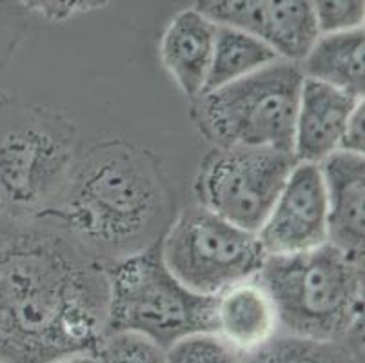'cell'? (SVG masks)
Wrapping results in <instances>:
<instances>
[{"instance_id": "cell-11", "label": "cell", "mask_w": 365, "mask_h": 363, "mask_svg": "<svg viewBox=\"0 0 365 363\" xmlns=\"http://www.w3.org/2000/svg\"><path fill=\"white\" fill-rule=\"evenodd\" d=\"M320 169L327 195V242L364 258V156L334 151Z\"/></svg>"}, {"instance_id": "cell-8", "label": "cell", "mask_w": 365, "mask_h": 363, "mask_svg": "<svg viewBox=\"0 0 365 363\" xmlns=\"http://www.w3.org/2000/svg\"><path fill=\"white\" fill-rule=\"evenodd\" d=\"M294 164L289 151L215 148L195 182L198 204L245 231L258 232Z\"/></svg>"}, {"instance_id": "cell-15", "label": "cell", "mask_w": 365, "mask_h": 363, "mask_svg": "<svg viewBox=\"0 0 365 363\" xmlns=\"http://www.w3.org/2000/svg\"><path fill=\"white\" fill-rule=\"evenodd\" d=\"M278 58L282 56L262 36L244 29L217 26L213 60L204 93L244 78Z\"/></svg>"}, {"instance_id": "cell-21", "label": "cell", "mask_w": 365, "mask_h": 363, "mask_svg": "<svg viewBox=\"0 0 365 363\" xmlns=\"http://www.w3.org/2000/svg\"><path fill=\"white\" fill-rule=\"evenodd\" d=\"M314 13L320 35L364 28L365 0H314Z\"/></svg>"}, {"instance_id": "cell-2", "label": "cell", "mask_w": 365, "mask_h": 363, "mask_svg": "<svg viewBox=\"0 0 365 363\" xmlns=\"http://www.w3.org/2000/svg\"><path fill=\"white\" fill-rule=\"evenodd\" d=\"M165 213V193L148 155L122 140L93 145L78 156L48 218L104 262L148 247Z\"/></svg>"}, {"instance_id": "cell-14", "label": "cell", "mask_w": 365, "mask_h": 363, "mask_svg": "<svg viewBox=\"0 0 365 363\" xmlns=\"http://www.w3.org/2000/svg\"><path fill=\"white\" fill-rule=\"evenodd\" d=\"M364 28L322 33L298 66L307 78L364 98Z\"/></svg>"}, {"instance_id": "cell-16", "label": "cell", "mask_w": 365, "mask_h": 363, "mask_svg": "<svg viewBox=\"0 0 365 363\" xmlns=\"http://www.w3.org/2000/svg\"><path fill=\"white\" fill-rule=\"evenodd\" d=\"M318 36L314 0H264V39L282 58L298 64Z\"/></svg>"}, {"instance_id": "cell-5", "label": "cell", "mask_w": 365, "mask_h": 363, "mask_svg": "<svg viewBox=\"0 0 365 363\" xmlns=\"http://www.w3.org/2000/svg\"><path fill=\"white\" fill-rule=\"evenodd\" d=\"M300 66L278 58L251 75L205 91L195 102V122L220 149L260 148L293 153Z\"/></svg>"}, {"instance_id": "cell-19", "label": "cell", "mask_w": 365, "mask_h": 363, "mask_svg": "<svg viewBox=\"0 0 365 363\" xmlns=\"http://www.w3.org/2000/svg\"><path fill=\"white\" fill-rule=\"evenodd\" d=\"M97 363H165V351L131 332L106 334L95 352Z\"/></svg>"}, {"instance_id": "cell-23", "label": "cell", "mask_w": 365, "mask_h": 363, "mask_svg": "<svg viewBox=\"0 0 365 363\" xmlns=\"http://www.w3.org/2000/svg\"><path fill=\"white\" fill-rule=\"evenodd\" d=\"M19 2L26 11L36 13L51 24L66 22L76 15L97 11L109 4V0H19Z\"/></svg>"}, {"instance_id": "cell-6", "label": "cell", "mask_w": 365, "mask_h": 363, "mask_svg": "<svg viewBox=\"0 0 365 363\" xmlns=\"http://www.w3.org/2000/svg\"><path fill=\"white\" fill-rule=\"evenodd\" d=\"M78 158L73 122L48 108H16L0 126V211L38 216L51 208Z\"/></svg>"}, {"instance_id": "cell-24", "label": "cell", "mask_w": 365, "mask_h": 363, "mask_svg": "<svg viewBox=\"0 0 365 363\" xmlns=\"http://www.w3.org/2000/svg\"><path fill=\"white\" fill-rule=\"evenodd\" d=\"M338 151L364 156V100L351 113L344 131H341Z\"/></svg>"}, {"instance_id": "cell-1", "label": "cell", "mask_w": 365, "mask_h": 363, "mask_svg": "<svg viewBox=\"0 0 365 363\" xmlns=\"http://www.w3.org/2000/svg\"><path fill=\"white\" fill-rule=\"evenodd\" d=\"M108 307V262L51 220L0 211V363L95 354Z\"/></svg>"}, {"instance_id": "cell-22", "label": "cell", "mask_w": 365, "mask_h": 363, "mask_svg": "<svg viewBox=\"0 0 365 363\" xmlns=\"http://www.w3.org/2000/svg\"><path fill=\"white\" fill-rule=\"evenodd\" d=\"M29 13L19 0H0V71L11 62L28 31Z\"/></svg>"}, {"instance_id": "cell-9", "label": "cell", "mask_w": 365, "mask_h": 363, "mask_svg": "<svg viewBox=\"0 0 365 363\" xmlns=\"http://www.w3.org/2000/svg\"><path fill=\"white\" fill-rule=\"evenodd\" d=\"M257 235L265 256L309 251L327 242V195L320 164H294Z\"/></svg>"}, {"instance_id": "cell-25", "label": "cell", "mask_w": 365, "mask_h": 363, "mask_svg": "<svg viewBox=\"0 0 365 363\" xmlns=\"http://www.w3.org/2000/svg\"><path fill=\"white\" fill-rule=\"evenodd\" d=\"M53 363H97V359H95V354H73Z\"/></svg>"}, {"instance_id": "cell-18", "label": "cell", "mask_w": 365, "mask_h": 363, "mask_svg": "<svg viewBox=\"0 0 365 363\" xmlns=\"http://www.w3.org/2000/svg\"><path fill=\"white\" fill-rule=\"evenodd\" d=\"M193 9L215 26L244 29L264 39V0H195Z\"/></svg>"}, {"instance_id": "cell-17", "label": "cell", "mask_w": 365, "mask_h": 363, "mask_svg": "<svg viewBox=\"0 0 365 363\" xmlns=\"http://www.w3.org/2000/svg\"><path fill=\"white\" fill-rule=\"evenodd\" d=\"M242 363H364L361 336L327 342L277 332L264 345L242 354Z\"/></svg>"}, {"instance_id": "cell-12", "label": "cell", "mask_w": 365, "mask_h": 363, "mask_svg": "<svg viewBox=\"0 0 365 363\" xmlns=\"http://www.w3.org/2000/svg\"><path fill=\"white\" fill-rule=\"evenodd\" d=\"M277 332V311L257 276L215 296V334L238 354L255 351Z\"/></svg>"}, {"instance_id": "cell-10", "label": "cell", "mask_w": 365, "mask_h": 363, "mask_svg": "<svg viewBox=\"0 0 365 363\" xmlns=\"http://www.w3.org/2000/svg\"><path fill=\"white\" fill-rule=\"evenodd\" d=\"M361 100L304 76L294 124L293 155L297 162L320 164L338 151L341 131Z\"/></svg>"}, {"instance_id": "cell-7", "label": "cell", "mask_w": 365, "mask_h": 363, "mask_svg": "<svg viewBox=\"0 0 365 363\" xmlns=\"http://www.w3.org/2000/svg\"><path fill=\"white\" fill-rule=\"evenodd\" d=\"M164 264L187 289L217 296L258 275L265 260L257 232L197 204L178 215L160 240Z\"/></svg>"}, {"instance_id": "cell-20", "label": "cell", "mask_w": 365, "mask_h": 363, "mask_svg": "<svg viewBox=\"0 0 365 363\" xmlns=\"http://www.w3.org/2000/svg\"><path fill=\"white\" fill-rule=\"evenodd\" d=\"M165 363H242V354L217 334H193L165 351Z\"/></svg>"}, {"instance_id": "cell-4", "label": "cell", "mask_w": 365, "mask_h": 363, "mask_svg": "<svg viewBox=\"0 0 365 363\" xmlns=\"http://www.w3.org/2000/svg\"><path fill=\"white\" fill-rule=\"evenodd\" d=\"M108 334L131 332L168 351L193 334H215V296L198 295L164 264L160 242L108 262Z\"/></svg>"}, {"instance_id": "cell-3", "label": "cell", "mask_w": 365, "mask_h": 363, "mask_svg": "<svg viewBox=\"0 0 365 363\" xmlns=\"http://www.w3.org/2000/svg\"><path fill=\"white\" fill-rule=\"evenodd\" d=\"M257 280L273 302L280 332L327 342L361 336L364 258L325 242L265 256Z\"/></svg>"}, {"instance_id": "cell-13", "label": "cell", "mask_w": 365, "mask_h": 363, "mask_svg": "<svg viewBox=\"0 0 365 363\" xmlns=\"http://www.w3.org/2000/svg\"><path fill=\"white\" fill-rule=\"evenodd\" d=\"M215 36L217 26L195 9L178 13L162 35V62L187 98L197 100L204 93L213 60Z\"/></svg>"}]
</instances>
